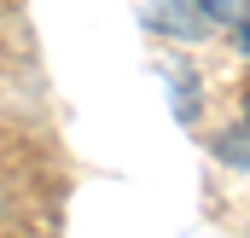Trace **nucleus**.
I'll return each mask as SVG.
<instances>
[{
  "label": "nucleus",
  "mask_w": 250,
  "mask_h": 238,
  "mask_svg": "<svg viewBox=\"0 0 250 238\" xmlns=\"http://www.w3.org/2000/svg\"><path fill=\"white\" fill-rule=\"evenodd\" d=\"M0 209H6V192H0Z\"/></svg>",
  "instance_id": "39448f33"
},
{
  "label": "nucleus",
  "mask_w": 250,
  "mask_h": 238,
  "mask_svg": "<svg viewBox=\"0 0 250 238\" xmlns=\"http://www.w3.org/2000/svg\"><path fill=\"white\" fill-rule=\"evenodd\" d=\"M239 41H245V53H250V23H245V29H239Z\"/></svg>",
  "instance_id": "7ed1b4c3"
},
{
  "label": "nucleus",
  "mask_w": 250,
  "mask_h": 238,
  "mask_svg": "<svg viewBox=\"0 0 250 238\" xmlns=\"http://www.w3.org/2000/svg\"><path fill=\"white\" fill-rule=\"evenodd\" d=\"M245 128H250V99H245Z\"/></svg>",
  "instance_id": "20e7f679"
},
{
  "label": "nucleus",
  "mask_w": 250,
  "mask_h": 238,
  "mask_svg": "<svg viewBox=\"0 0 250 238\" xmlns=\"http://www.w3.org/2000/svg\"><path fill=\"white\" fill-rule=\"evenodd\" d=\"M151 18H157L151 29H169V35H187V41H198V35H204V12H198L192 0H169V6H157Z\"/></svg>",
  "instance_id": "f257e3e1"
},
{
  "label": "nucleus",
  "mask_w": 250,
  "mask_h": 238,
  "mask_svg": "<svg viewBox=\"0 0 250 238\" xmlns=\"http://www.w3.org/2000/svg\"><path fill=\"white\" fill-rule=\"evenodd\" d=\"M204 12V23H221V29H245L250 23V0H192Z\"/></svg>",
  "instance_id": "f03ea898"
}]
</instances>
